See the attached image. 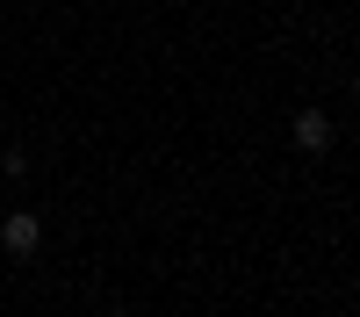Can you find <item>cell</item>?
Here are the masks:
<instances>
[{"label": "cell", "instance_id": "6da1fadb", "mask_svg": "<svg viewBox=\"0 0 360 317\" xmlns=\"http://www.w3.org/2000/svg\"><path fill=\"white\" fill-rule=\"evenodd\" d=\"M332 115H324V108H295V123H288V144H295V152H332Z\"/></svg>", "mask_w": 360, "mask_h": 317}, {"label": "cell", "instance_id": "7a4b0ae2", "mask_svg": "<svg viewBox=\"0 0 360 317\" xmlns=\"http://www.w3.org/2000/svg\"><path fill=\"white\" fill-rule=\"evenodd\" d=\"M0 245H8L15 259H29V252L44 245V216H37V209H15L8 224H0Z\"/></svg>", "mask_w": 360, "mask_h": 317}, {"label": "cell", "instance_id": "3957f363", "mask_svg": "<svg viewBox=\"0 0 360 317\" xmlns=\"http://www.w3.org/2000/svg\"><path fill=\"white\" fill-rule=\"evenodd\" d=\"M353 94H360V72H353Z\"/></svg>", "mask_w": 360, "mask_h": 317}]
</instances>
